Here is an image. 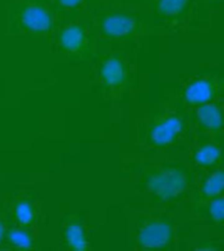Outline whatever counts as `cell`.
Wrapping results in <instances>:
<instances>
[{"mask_svg":"<svg viewBox=\"0 0 224 251\" xmlns=\"http://www.w3.org/2000/svg\"><path fill=\"white\" fill-rule=\"evenodd\" d=\"M89 18L98 45L136 43L155 34L138 0H99Z\"/></svg>","mask_w":224,"mask_h":251,"instance_id":"6da1fadb","label":"cell"},{"mask_svg":"<svg viewBox=\"0 0 224 251\" xmlns=\"http://www.w3.org/2000/svg\"><path fill=\"white\" fill-rule=\"evenodd\" d=\"M94 61V78L105 99L118 100L132 86L133 63L130 55L121 49H109L97 53Z\"/></svg>","mask_w":224,"mask_h":251,"instance_id":"3957f363","label":"cell"},{"mask_svg":"<svg viewBox=\"0 0 224 251\" xmlns=\"http://www.w3.org/2000/svg\"><path fill=\"white\" fill-rule=\"evenodd\" d=\"M193 178L184 165L160 164L143 169L141 184L156 202H170L186 193Z\"/></svg>","mask_w":224,"mask_h":251,"instance_id":"5b68a950","label":"cell"},{"mask_svg":"<svg viewBox=\"0 0 224 251\" xmlns=\"http://www.w3.org/2000/svg\"><path fill=\"white\" fill-rule=\"evenodd\" d=\"M13 218L23 227L30 226L36 221V209L34 204L26 198L17 200L12 209Z\"/></svg>","mask_w":224,"mask_h":251,"instance_id":"9a60e30c","label":"cell"},{"mask_svg":"<svg viewBox=\"0 0 224 251\" xmlns=\"http://www.w3.org/2000/svg\"><path fill=\"white\" fill-rule=\"evenodd\" d=\"M10 30L29 36H48L54 34L61 16L50 0H14L9 11Z\"/></svg>","mask_w":224,"mask_h":251,"instance_id":"277c9868","label":"cell"},{"mask_svg":"<svg viewBox=\"0 0 224 251\" xmlns=\"http://www.w3.org/2000/svg\"><path fill=\"white\" fill-rule=\"evenodd\" d=\"M58 50L74 60H91L98 44L90 23L89 14L62 20L55 31Z\"/></svg>","mask_w":224,"mask_h":251,"instance_id":"8992f818","label":"cell"},{"mask_svg":"<svg viewBox=\"0 0 224 251\" xmlns=\"http://www.w3.org/2000/svg\"><path fill=\"white\" fill-rule=\"evenodd\" d=\"M193 160L196 166L210 169L218 166L222 161V150L214 143H203L193 152Z\"/></svg>","mask_w":224,"mask_h":251,"instance_id":"5bb4252c","label":"cell"},{"mask_svg":"<svg viewBox=\"0 0 224 251\" xmlns=\"http://www.w3.org/2000/svg\"><path fill=\"white\" fill-rule=\"evenodd\" d=\"M63 238L67 248L71 250L83 251L86 250L88 247V240L84 227L76 216H70L65 221Z\"/></svg>","mask_w":224,"mask_h":251,"instance_id":"8fae6325","label":"cell"},{"mask_svg":"<svg viewBox=\"0 0 224 251\" xmlns=\"http://www.w3.org/2000/svg\"><path fill=\"white\" fill-rule=\"evenodd\" d=\"M7 228H6V224L2 216H0V244L3 242L5 236H6Z\"/></svg>","mask_w":224,"mask_h":251,"instance_id":"d6986e66","label":"cell"},{"mask_svg":"<svg viewBox=\"0 0 224 251\" xmlns=\"http://www.w3.org/2000/svg\"><path fill=\"white\" fill-rule=\"evenodd\" d=\"M186 116L178 110H164L153 116L147 123L143 142L156 149L175 144L186 130Z\"/></svg>","mask_w":224,"mask_h":251,"instance_id":"52a82bcc","label":"cell"},{"mask_svg":"<svg viewBox=\"0 0 224 251\" xmlns=\"http://www.w3.org/2000/svg\"><path fill=\"white\" fill-rule=\"evenodd\" d=\"M224 187V174L222 169L213 171L201 183L196 201L198 205H205L214 197L221 195Z\"/></svg>","mask_w":224,"mask_h":251,"instance_id":"7c38bea8","label":"cell"},{"mask_svg":"<svg viewBox=\"0 0 224 251\" xmlns=\"http://www.w3.org/2000/svg\"><path fill=\"white\" fill-rule=\"evenodd\" d=\"M62 20L83 14H90L99 0H50Z\"/></svg>","mask_w":224,"mask_h":251,"instance_id":"4fadbf2b","label":"cell"},{"mask_svg":"<svg viewBox=\"0 0 224 251\" xmlns=\"http://www.w3.org/2000/svg\"><path fill=\"white\" fill-rule=\"evenodd\" d=\"M155 33L185 32L208 24L213 17L202 0H138Z\"/></svg>","mask_w":224,"mask_h":251,"instance_id":"7a4b0ae2","label":"cell"},{"mask_svg":"<svg viewBox=\"0 0 224 251\" xmlns=\"http://www.w3.org/2000/svg\"><path fill=\"white\" fill-rule=\"evenodd\" d=\"M172 223L160 216H149L140 224L136 242L140 249H162L173 241Z\"/></svg>","mask_w":224,"mask_h":251,"instance_id":"ba28073f","label":"cell"},{"mask_svg":"<svg viewBox=\"0 0 224 251\" xmlns=\"http://www.w3.org/2000/svg\"><path fill=\"white\" fill-rule=\"evenodd\" d=\"M9 244L17 249H31L34 246L32 235L25 227H11L6 232Z\"/></svg>","mask_w":224,"mask_h":251,"instance_id":"2e32d148","label":"cell"},{"mask_svg":"<svg viewBox=\"0 0 224 251\" xmlns=\"http://www.w3.org/2000/svg\"><path fill=\"white\" fill-rule=\"evenodd\" d=\"M196 123L199 129L206 133L219 134L223 128V106L220 101H211L197 106Z\"/></svg>","mask_w":224,"mask_h":251,"instance_id":"30bf717a","label":"cell"},{"mask_svg":"<svg viewBox=\"0 0 224 251\" xmlns=\"http://www.w3.org/2000/svg\"><path fill=\"white\" fill-rule=\"evenodd\" d=\"M222 79L216 75H202L190 81L182 90L183 101L190 106H200L216 100L222 93Z\"/></svg>","mask_w":224,"mask_h":251,"instance_id":"9c48e42d","label":"cell"},{"mask_svg":"<svg viewBox=\"0 0 224 251\" xmlns=\"http://www.w3.org/2000/svg\"><path fill=\"white\" fill-rule=\"evenodd\" d=\"M206 9L213 16L220 12L223 4V0H202Z\"/></svg>","mask_w":224,"mask_h":251,"instance_id":"ac0fdd59","label":"cell"},{"mask_svg":"<svg viewBox=\"0 0 224 251\" xmlns=\"http://www.w3.org/2000/svg\"><path fill=\"white\" fill-rule=\"evenodd\" d=\"M205 205H207V213L209 218L216 224H223L224 220V199L223 195H218L208 201Z\"/></svg>","mask_w":224,"mask_h":251,"instance_id":"e0dca14e","label":"cell"}]
</instances>
